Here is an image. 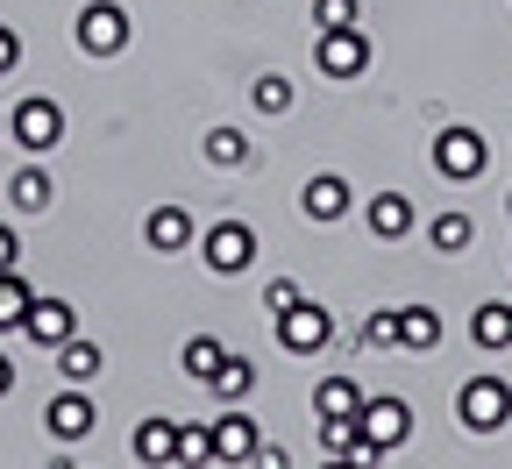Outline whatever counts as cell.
I'll list each match as a JSON object with an SVG mask.
<instances>
[{
	"instance_id": "obj_17",
	"label": "cell",
	"mask_w": 512,
	"mask_h": 469,
	"mask_svg": "<svg viewBox=\"0 0 512 469\" xmlns=\"http://www.w3.org/2000/svg\"><path fill=\"white\" fill-rule=\"evenodd\" d=\"M313 413H320V420H356V413H363V391H356L349 377H320Z\"/></svg>"
},
{
	"instance_id": "obj_5",
	"label": "cell",
	"mask_w": 512,
	"mask_h": 469,
	"mask_svg": "<svg viewBox=\"0 0 512 469\" xmlns=\"http://www.w3.org/2000/svg\"><path fill=\"white\" fill-rule=\"evenodd\" d=\"M313 64H320L328 79H356L363 64H370V36H363V29H320V36H313Z\"/></svg>"
},
{
	"instance_id": "obj_11",
	"label": "cell",
	"mask_w": 512,
	"mask_h": 469,
	"mask_svg": "<svg viewBox=\"0 0 512 469\" xmlns=\"http://www.w3.org/2000/svg\"><path fill=\"white\" fill-rule=\"evenodd\" d=\"M256 441H264V434H256V420H249L242 406H228V413L214 420V462H249Z\"/></svg>"
},
{
	"instance_id": "obj_19",
	"label": "cell",
	"mask_w": 512,
	"mask_h": 469,
	"mask_svg": "<svg viewBox=\"0 0 512 469\" xmlns=\"http://www.w3.org/2000/svg\"><path fill=\"white\" fill-rule=\"evenodd\" d=\"M207 391L228 398V406H242V398L256 391V363H249V356H221V370L207 377Z\"/></svg>"
},
{
	"instance_id": "obj_9",
	"label": "cell",
	"mask_w": 512,
	"mask_h": 469,
	"mask_svg": "<svg viewBox=\"0 0 512 469\" xmlns=\"http://www.w3.org/2000/svg\"><path fill=\"white\" fill-rule=\"evenodd\" d=\"M43 427H50L57 441H86V434L100 427V413H93V398H86V384H64V391L50 398V413H43Z\"/></svg>"
},
{
	"instance_id": "obj_3",
	"label": "cell",
	"mask_w": 512,
	"mask_h": 469,
	"mask_svg": "<svg viewBox=\"0 0 512 469\" xmlns=\"http://www.w3.org/2000/svg\"><path fill=\"white\" fill-rule=\"evenodd\" d=\"M484 164H491V143L477 136V128H441L434 136V171L441 178H456V185H470V178H484Z\"/></svg>"
},
{
	"instance_id": "obj_13",
	"label": "cell",
	"mask_w": 512,
	"mask_h": 469,
	"mask_svg": "<svg viewBox=\"0 0 512 469\" xmlns=\"http://www.w3.org/2000/svg\"><path fill=\"white\" fill-rule=\"evenodd\" d=\"M299 207H306V221H342V214H349V185H342L335 171H320V178H306Z\"/></svg>"
},
{
	"instance_id": "obj_38",
	"label": "cell",
	"mask_w": 512,
	"mask_h": 469,
	"mask_svg": "<svg viewBox=\"0 0 512 469\" xmlns=\"http://www.w3.org/2000/svg\"><path fill=\"white\" fill-rule=\"evenodd\" d=\"M505 207H512V199H505Z\"/></svg>"
},
{
	"instance_id": "obj_20",
	"label": "cell",
	"mask_w": 512,
	"mask_h": 469,
	"mask_svg": "<svg viewBox=\"0 0 512 469\" xmlns=\"http://www.w3.org/2000/svg\"><path fill=\"white\" fill-rule=\"evenodd\" d=\"M399 349H441V313L434 306H399Z\"/></svg>"
},
{
	"instance_id": "obj_30",
	"label": "cell",
	"mask_w": 512,
	"mask_h": 469,
	"mask_svg": "<svg viewBox=\"0 0 512 469\" xmlns=\"http://www.w3.org/2000/svg\"><path fill=\"white\" fill-rule=\"evenodd\" d=\"M249 469H292V455H285L278 441H256V455H249Z\"/></svg>"
},
{
	"instance_id": "obj_34",
	"label": "cell",
	"mask_w": 512,
	"mask_h": 469,
	"mask_svg": "<svg viewBox=\"0 0 512 469\" xmlns=\"http://www.w3.org/2000/svg\"><path fill=\"white\" fill-rule=\"evenodd\" d=\"M8 391H15V363H8V356H0V398H8Z\"/></svg>"
},
{
	"instance_id": "obj_10",
	"label": "cell",
	"mask_w": 512,
	"mask_h": 469,
	"mask_svg": "<svg viewBox=\"0 0 512 469\" xmlns=\"http://www.w3.org/2000/svg\"><path fill=\"white\" fill-rule=\"evenodd\" d=\"M356 420H363V434H370L384 455H392V448L413 434V413H406V398H363V413H356Z\"/></svg>"
},
{
	"instance_id": "obj_8",
	"label": "cell",
	"mask_w": 512,
	"mask_h": 469,
	"mask_svg": "<svg viewBox=\"0 0 512 469\" xmlns=\"http://www.w3.org/2000/svg\"><path fill=\"white\" fill-rule=\"evenodd\" d=\"M22 334L36 349H64L79 334V313H72V299H29V313H22Z\"/></svg>"
},
{
	"instance_id": "obj_4",
	"label": "cell",
	"mask_w": 512,
	"mask_h": 469,
	"mask_svg": "<svg viewBox=\"0 0 512 469\" xmlns=\"http://www.w3.org/2000/svg\"><path fill=\"white\" fill-rule=\"evenodd\" d=\"M278 342H285V356H320V349L335 342V320L320 313L313 299H299V306L278 313Z\"/></svg>"
},
{
	"instance_id": "obj_37",
	"label": "cell",
	"mask_w": 512,
	"mask_h": 469,
	"mask_svg": "<svg viewBox=\"0 0 512 469\" xmlns=\"http://www.w3.org/2000/svg\"><path fill=\"white\" fill-rule=\"evenodd\" d=\"M0 128H8V114H0Z\"/></svg>"
},
{
	"instance_id": "obj_29",
	"label": "cell",
	"mask_w": 512,
	"mask_h": 469,
	"mask_svg": "<svg viewBox=\"0 0 512 469\" xmlns=\"http://www.w3.org/2000/svg\"><path fill=\"white\" fill-rule=\"evenodd\" d=\"M313 29H356V0H313Z\"/></svg>"
},
{
	"instance_id": "obj_24",
	"label": "cell",
	"mask_w": 512,
	"mask_h": 469,
	"mask_svg": "<svg viewBox=\"0 0 512 469\" xmlns=\"http://www.w3.org/2000/svg\"><path fill=\"white\" fill-rule=\"evenodd\" d=\"M427 235H434V249H441V256H456V249H470V235H477V228H470V214L448 207V214H434V228H427Z\"/></svg>"
},
{
	"instance_id": "obj_31",
	"label": "cell",
	"mask_w": 512,
	"mask_h": 469,
	"mask_svg": "<svg viewBox=\"0 0 512 469\" xmlns=\"http://www.w3.org/2000/svg\"><path fill=\"white\" fill-rule=\"evenodd\" d=\"M264 306H271V313H285V306H299V285H292V278H271V292H264Z\"/></svg>"
},
{
	"instance_id": "obj_1",
	"label": "cell",
	"mask_w": 512,
	"mask_h": 469,
	"mask_svg": "<svg viewBox=\"0 0 512 469\" xmlns=\"http://www.w3.org/2000/svg\"><path fill=\"white\" fill-rule=\"evenodd\" d=\"M456 420H463L470 434H498V427L512 420V384H505V377H470V384L456 391Z\"/></svg>"
},
{
	"instance_id": "obj_28",
	"label": "cell",
	"mask_w": 512,
	"mask_h": 469,
	"mask_svg": "<svg viewBox=\"0 0 512 469\" xmlns=\"http://www.w3.org/2000/svg\"><path fill=\"white\" fill-rule=\"evenodd\" d=\"M363 349H399V313H370L363 320Z\"/></svg>"
},
{
	"instance_id": "obj_16",
	"label": "cell",
	"mask_w": 512,
	"mask_h": 469,
	"mask_svg": "<svg viewBox=\"0 0 512 469\" xmlns=\"http://www.w3.org/2000/svg\"><path fill=\"white\" fill-rule=\"evenodd\" d=\"M100 370H107V356H100V342H79V334H72V342H64V349H57V377H64V384H93Z\"/></svg>"
},
{
	"instance_id": "obj_21",
	"label": "cell",
	"mask_w": 512,
	"mask_h": 469,
	"mask_svg": "<svg viewBox=\"0 0 512 469\" xmlns=\"http://www.w3.org/2000/svg\"><path fill=\"white\" fill-rule=\"evenodd\" d=\"M178 462H185V469H207V462H214V420H200V427L178 420Z\"/></svg>"
},
{
	"instance_id": "obj_25",
	"label": "cell",
	"mask_w": 512,
	"mask_h": 469,
	"mask_svg": "<svg viewBox=\"0 0 512 469\" xmlns=\"http://www.w3.org/2000/svg\"><path fill=\"white\" fill-rule=\"evenodd\" d=\"M249 107H256V114H285V107H292V79H285V72H264V79L249 86Z\"/></svg>"
},
{
	"instance_id": "obj_12",
	"label": "cell",
	"mask_w": 512,
	"mask_h": 469,
	"mask_svg": "<svg viewBox=\"0 0 512 469\" xmlns=\"http://www.w3.org/2000/svg\"><path fill=\"white\" fill-rule=\"evenodd\" d=\"M192 235H200V228H192V214H185V207H157V214L143 221V242H150L157 256H178V249H192Z\"/></svg>"
},
{
	"instance_id": "obj_32",
	"label": "cell",
	"mask_w": 512,
	"mask_h": 469,
	"mask_svg": "<svg viewBox=\"0 0 512 469\" xmlns=\"http://www.w3.org/2000/svg\"><path fill=\"white\" fill-rule=\"evenodd\" d=\"M15 57H22V36H15V29H0V72H15Z\"/></svg>"
},
{
	"instance_id": "obj_23",
	"label": "cell",
	"mask_w": 512,
	"mask_h": 469,
	"mask_svg": "<svg viewBox=\"0 0 512 469\" xmlns=\"http://www.w3.org/2000/svg\"><path fill=\"white\" fill-rule=\"evenodd\" d=\"M221 356H228V349L214 342V334H192V342H185V356H178V363H185V377H200V384H207V377L221 370Z\"/></svg>"
},
{
	"instance_id": "obj_26",
	"label": "cell",
	"mask_w": 512,
	"mask_h": 469,
	"mask_svg": "<svg viewBox=\"0 0 512 469\" xmlns=\"http://www.w3.org/2000/svg\"><path fill=\"white\" fill-rule=\"evenodd\" d=\"M29 299H36V292H29V285H22L15 271H0V327H22Z\"/></svg>"
},
{
	"instance_id": "obj_7",
	"label": "cell",
	"mask_w": 512,
	"mask_h": 469,
	"mask_svg": "<svg viewBox=\"0 0 512 469\" xmlns=\"http://www.w3.org/2000/svg\"><path fill=\"white\" fill-rule=\"evenodd\" d=\"M249 263H256V235H249L242 221H214V228H207V271L242 278Z\"/></svg>"
},
{
	"instance_id": "obj_15",
	"label": "cell",
	"mask_w": 512,
	"mask_h": 469,
	"mask_svg": "<svg viewBox=\"0 0 512 469\" xmlns=\"http://www.w3.org/2000/svg\"><path fill=\"white\" fill-rule=\"evenodd\" d=\"M128 448H136V462H143V469H164V462H178V420H143Z\"/></svg>"
},
{
	"instance_id": "obj_35",
	"label": "cell",
	"mask_w": 512,
	"mask_h": 469,
	"mask_svg": "<svg viewBox=\"0 0 512 469\" xmlns=\"http://www.w3.org/2000/svg\"><path fill=\"white\" fill-rule=\"evenodd\" d=\"M320 469H356V462H342V455H335V462H320Z\"/></svg>"
},
{
	"instance_id": "obj_18",
	"label": "cell",
	"mask_w": 512,
	"mask_h": 469,
	"mask_svg": "<svg viewBox=\"0 0 512 469\" xmlns=\"http://www.w3.org/2000/svg\"><path fill=\"white\" fill-rule=\"evenodd\" d=\"M470 342H477V349H512V306L484 299V306L470 313Z\"/></svg>"
},
{
	"instance_id": "obj_2",
	"label": "cell",
	"mask_w": 512,
	"mask_h": 469,
	"mask_svg": "<svg viewBox=\"0 0 512 469\" xmlns=\"http://www.w3.org/2000/svg\"><path fill=\"white\" fill-rule=\"evenodd\" d=\"M8 136H15L29 157H50V150L64 143V107H57V100H43V93H29V100L8 114Z\"/></svg>"
},
{
	"instance_id": "obj_6",
	"label": "cell",
	"mask_w": 512,
	"mask_h": 469,
	"mask_svg": "<svg viewBox=\"0 0 512 469\" xmlns=\"http://www.w3.org/2000/svg\"><path fill=\"white\" fill-rule=\"evenodd\" d=\"M128 43V15L114 8V0H86L79 8V50L86 57H114Z\"/></svg>"
},
{
	"instance_id": "obj_33",
	"label": "cell",
	"mask_w": 512,
	"mask_h": 469,
	"mask_svg": "<svg viewBox=\"0 0 512 469\" xmlns=\"http://www.w3.org/2000/svg\"><path fill=\"white\" fill-rule=\"evenodd\" d=\"M15 256H22V249H15V228L0 221V271H15Z\"/></svg>"
},
{
	"instance_id": "obj_27",
	"label": "cell",
	"mask_w": 512,
	"mask_h": 469,
	"mask_svg": "<svg viewBox=\"0 0 512 469\" xmlns=\"http://www.w3.org/2000/svg\"><path fill=\"white\" fill-rule=\"evenodd\" d=\"M207 157H214V164H242V157H249L242 128H207Z\"/></svg>"
},
{
	"instance_id": "obj_36",
	"label": "cell",
	"mask_w": 512,
	"mask_h": 469,
	"mask_svg": "<svg viewBox=\"0 0 512 469\" xmlns=\"http://www.w3.org/2000/svg\"><path fill=\"white\" fill-rule=\"evenodd\" d=\"M50 469H72V462H50Z\"/></svg>"
},
{
	"instance_id": "obj_22",
	"label": "cell",
	"mask_w": 512,
	"mask_h": 469,
	"mask_svg": "<svg viewBox=\"0 0 512 469\" xmlns=\"http://www.w3.org/2000/svg\"><path fill=\"white\" fill-rule=\"evenodd\" d=\"M8 207H15V214H43V207H50V178H43V164L22 171V178L8 185Z\"/></svg>"
},
{
	"instance_id": "obj_14",
	"label": "cell",
	"mask_w": 512,
	"mask_h": 469,
	"mask_svg": "<svg viewBox=\"0 0 512 469\" xmlns=\"http://www.w3.org/2000/svg\"><path fill=\"white\" fill-rule=\"evenodd\" d=\"M363 221H370L377 242H399V235H413V199H406V192H377Z\"/></svg>"
}]
</instances>
